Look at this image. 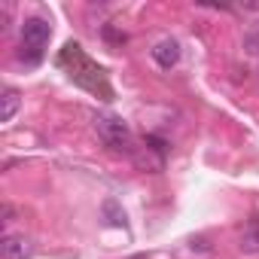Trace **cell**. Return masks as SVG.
<instances>
[{
  "label": "cell",
  "mask_w": 259,
  "mask_h": 259,
  "mask_svg": "<svg viewBox=\"0 0 259 259\" xmlns=\"http://www.w3.org/2000/svg\"><path fill=\"white\" fill-rule=\"evenodd\" d=\"M58 64L73 76L76 85H82L85 92L98 95L101 101H113V89H110V82H107L104 67H98V64L82 52L79 43H73V40L64 43V49H61V55H58Z\"/></svg>",
  "instance_id": "cell-1"
},
{
  "label": "cell",
  "mask_w": 259,
  "mask_h": 259,
  "mask_svg": "<svg viewBox=\"0 0 259 259\" xmlns=\"http://www.w3.org/2000/svg\"><path fill=\"white\" fill-rule=\"evenodd\" d=\"M95 132L104 141L107 150L113 153H132V128H128L119 116H95Z\"/></svg>",
  "instance_id": "cell-2"
},
{
  "label": "cell",
  "mask_w": 259,
  "mask_h": 259,
  "mask_svg": "<svg viewBox=\"0 0 259 259\" xmlns=\"http://www.w3.org/2000/svg\"><path fill=\"white\" fill-rule=\"evenodd\" d=\"M49 37H52V25H49L46 19L31 16V19L22 22V46L31 52V61H40L43 46L49 43Z\"/></svg>",
  "instance_id": "cell-3"
},
{
  "label": "cell",
  "mask_w": 259,
  "mask_h": 259,
  "mask_svg": "<svg viewBox=\"0 0 259 259\" xmlns=\"http://www.w3.org/2000/svg\"><path fill=\"white\" fill-rule=\"evenodd\" d=\"M0 250H4V259H28V256L34 253V244H31V238H25V235L7 232L4 241H0Z\"/></svg>",
  "instance_id": "cell-4"
},
{
  "label": "cell",
  "mask_w": 259,
  "mask_h": 259,
  "mask_svg": "<svg viewBox=\"0 0 259 259\" xmlns=\"http://www.w3.org/2000/svg\"><path fill=\"white\" fill-rule=\"evenodd\" d=\"M153 61L162 67V70H171L177 61H180V43L177 40H162L153 46Z\"/></svg>",
  "instance_id": "cell-5"
},
{
  "label": "cell",
  "mask_w": 259,
  "mask_h": 259,
  "mask_svg": "<svg viewBox=\"0 0 259 259\" xmlns=\"http://www.w3.org/2000/svg\"><path fill=\"white\" fill-rule=\"evenodd\" d=\"M238 247L244 253H259V217H250V223L241 232V244Z\"/></svg>",
  "instance_id": "cell-6"
},
{
  "label": "cell",
  "mask_w": 259,
  "mask_h": 259,
  "mask_svg": "<svg viewBox=\"0 0 259 259\" xmlns=\"http://www.w3.org/2000/svg\"><path fill=\"white\" fill-rule=\"evenodd\" d=\"M19 104H22V95L16 89H4V95H0V122H13Z\"/></svg>",
  "instance_id": "cell-7"
},
{
  "label": "cell",
  "mask_w": 259,
  "mask_h": 259,
  "mask_svg": "<svg viewBox=\"0 0 259 259\" xmlns=\"http://www.w3.org/2000/svg\"><path fill=\"white\" fill-rule=\"evenodd\" d=\"M16 220V207L10 201H4V223H13Z\"/></svg>",
  "instance_id": "cell-8"
}]
</instances>
